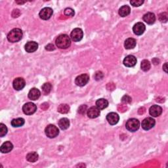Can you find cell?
<instances>
[{
    "mask_svg": "<svg viewBox=\"0 0 168 168\" xmlns=\"http://www.w3.org/2000/svg\"><path fill=\"white\" fill-rule=\"evenodd\" d=\"M143 20L148 25H153L156 21V16L153 13L149 12V13L144 15Z\"/></svg>",
    "mask_w": 168,
    "mask_h": 168,
    "instance_id": "obj_19",
    "label": "cell"
},
{
    "mask_svg": "<svg viewBox=\"0 0 168 168\" xmlns=\"http://www.w3.org/2000/svg\"><path fill=\"white\" fill-rule=\"evenodd\" d=\"M75 13H74V11L71 9V8H66V9H65V15L66 16V17H73V16L74 15Z\"/></svg>",
    "mask_w": 168,
    "mask_h": 168,
    "instance_id": "obj_30",
    "label": "cell"
},
{
    "mask_svg": "<svg viewBox=\"0 0 168 168\" xmlns=\"http://www.w3.org/2000/svg\"><path fill=\"white\" fill-rule=\"evenodd\" d=\"M38 43L34 41L27 42L25 46V51L27 52V53H34V52H35L38 49Z\"/></svg>",
    "mask_w": 168,
    "mask_h": 168,
    "instance_id": "obj_14",
    "label": "cell"
},
{
    "mask_svg": "<svg viewBox=\"0 0 168 168\" xmlns=\"http://www.w3.org/2000/svg\"><path fill=\"white\" fill-rule=\"evenodd\" d=\"M58 112L61 114H66L69 112L70 106L66 104H61L58 107Z\"/></svg>",
    "mask_w": 168,
    "mask_h": 168,
    "instance_id": "obj_26",
    "label": "cell"
},
{
    "mask_svg": "<svg viewBox=\"0 0 168 168\" xmlns=\"http://www.w3.org/2000/svg\"><path fill=\"white\" fill-rule=\"evenodd\" d=\"M39 158V156L35 152H32L26 155V160L30 162H36Z\"/></svg>",
    "mask_w": 168,
    "mask_h": 168,
    "instance_id": "obj_25",
    "label": "cell"
},
{
    "mask_svg": "<svg viewBox=\"0 0 168 168\" xmlns=\"http://www.w3.org/2000/svg\"><path fill=\"white\" fill-rule=\"evenodd\" d=\"M132 101L131 98L129 97V96L128 95H124L123 97L122 98V101L125 103V104H127V103H130Z\"/></svg>",
    "mask_w": 168,
    "mask_h": 168,
    "instance_id": "obj_34",
    "label": "cell"
},
{
    "mask_svg": "<svg viewBox=\"0 0 168 168\" xmlns=\"http://www.w3.org/2000/svg\"><path fill=\"white\" fill-rule=\"evenodd\" d=\"M94 77H95V79H96V80L98 81V80H100V79H102L103 78L104 74H103V73L102 72L97 71V72L95 74Z\"/></svg>",
    "mask_w": 168,
    "mask_h": 168,
    "instance_id": "obj_33",
    "label": "cell"
},
{
    "mask_svg": "<svg viewBox=\"0 0 168 168\" xmlns=\"http://www.w3.org/2000/svg\"><path fill=\"white\" fill-rule=\"evenodd\" d=\"M53 11L50 7H45L42 9L40 12L39 13V16L40 18L42 20H45V21H47V20L49 19L51 16L53 15Z\"/></svg>",
    "mask_w": 168,
    "mask_h": 168,
    "instance_id": "obj_8",
    "label": "cell"
},
{
    "mask_svg": "<svg viewBox=\"0 0 168 168\" xmlns=\"http://www.w3.org/2000/svg\"><path fill=\"white\" fill-rule=\"evenodd\" d=\"M20 15H21V12H20L18 9H15L13 11V13H12V16H13V17L14 18L19 17Z\"/></svg>",
    "mask_w": 168,
    "mask_h": 168,
    "instance_id": "obj_36",
    "label": "cell"
},
{
    "mask_svg": "<svg viewBox=\"0 0 168 168\" xmlns=\"http://www.w3.org/2000/svg\"><path fill=\"white\" fill-rule=\"evenodd\" d=\"M86 110H87V106L86 105H83L79 107L78 113L81 114H84Z\"/></svg>",
    "mask_w": 168,
    "mask_h": 168,
    "instance_id": "obj_35",
    "label": "cell"
},
{
    "mask_svg": "<svg viewBox=\"0 0 168 168\" xmlns=\"http://www.w3.org/2000/svg\"><path fill=\"white\" fill-rule=\"evenodd\" d=\"M146 30V26L143 22H137L133 27V31L135 35H141Z\"/></svg>",
    "mask_w": 168,
    "mask_h": 168,
    "instance_id": "obj_12",
    "label": "cell"
},
{
    "mask_svg": "<svg viewBox=\"0 0 168 168\" xmlns=\"http://www.w3.org/2000/svg\"><path fill=\"white\" fill-rule=\"evenodd\" d=\"M140 127V122L137 119L131 118L128 119L126 122V129L131 132H135L139 129Z\"/></svg>",
    "mask_w": 168,
    "mask_h": 168,
    "instance_id": "obj_3",
    "label": "cell"
},
{
    "mask_svg": "<svg viewBox=\"0 0 168 168\" xmlns=\"http://www.w3.org/2000/svg\"><path fill=\"white\" fill-rule=\"evenodd\" d=\"M108 106H109V102L105 99H99L96 101V106L99 110L105 109Z\"/></svg>",
    "mask_w": 168,
    "mask_h": 168,
    "instance_id": "obj_22",
    "label": "cell"
},
{
    "mask_svg": "<svg viewBox=\"0 0 168 168\" xmlns=\"http://www.w3.org/2000/svg\"><path fill=\"white\" fill-rule=\"evenodd\" d=\"M45 133L48 137L53 139L57 137L59 134V130L57 126L50 124L45 127Z\"/></svg>",
    "mask_w": 168,
    "mask_h": 168,
    "instance_id": "obj_4",
    "label": "cell"
},
{
    "mask_svg": "<svg viewBox=\"0 0 168 168\" xmlns=\"http://www.w3.org/2000/svg\"><path fill=\"white\" fill-rule=\"evenodd\" d=\"M144 1L143 0H131L130 1V3L133 7H139L142 5V4H143Z\"/></svg>",
    "mask_w": 168,
    "mask_h": 168,
    "instance_id": "obj_31",
    "label": "cell"
},
{
    "mask_svg": "<svg viewBox=\"0 0 168 168\" xmlns=\"http://www.w3.org/2000/svg\"><path fill=\"white\" fill-rule=\"evenodd\" d=\"M26 86V82L22 78H17L13 82V88L17 91L22 90Z\"/></svg>",
    "mask_w": 168,
    "mask_h": 168,
    "instance_id": "obj_10",
    "label": "cell"
},
{
    "mask_svg": "<svg viewBox=\"0 0 168 168\" xmlns=\"http://www.w3.org/2000/svg\"><path fill=\"white\" fill-rule=\"evenodd\" d=\"M162 113V109L158 105H153L149 109V114L153 117H158Z\"/></svg>",
    "mask_w": 168,
    "mask_h": 168,
    "instance_id": "obj_16",
    "label": "cell"
},
{
    "mask_svg": "<svg viewBox=\"0 0 168 168\" xmlns=\"http://www.w3.org/2000/svg\"><path fill=\"white\" fill-rule=\"evenodd\" d=\"M159 20L162 22H166L167 21V13H166V12H164V13L160 14Z\"/></svg>",
    "mask_w": 168,
    "mask_h": 168,
    "instance_id": "obj_32",
    "label": "cell"
},
{
    "mask_svg": "<svg viewBox=\"0 0 168 168\" xmlns=\"http://www.w3.org/2000/svg\"><path fill=\"white\" fill-rule=\"evenodd\" d=\"M155 123L156 122L153 118H146L143 120L141 123V126L143 129L148 131L154 127Z\"/></svg>",
    "mask_w": 168,
    "mask_h": 168,
    "instance_id": "obj_9",
    "label": "cell"
},
{
    "mask_svg": "<svg viewBox=\"0 0 168 168\" xmlns=\"http://www.w3.org/2000/svg\"><path fill=\"white\" fill-rule=\"evenodd\" d=\"M42 90L44 92V93L45 94H49L52 88V86L50 83H44L42 87Z\"/></svg>",
    "mask_w": 168,
    "mask_h": 168,
    "instance_id": "obj_28",
    "label": "cell"
},
{
    "mask_svg": "<svg viewBox=\"0 0 168 168\" xmlns=\"http://www.w3.org/2000/svg\"><path fill=\"white\" fill-rule=\"evenodd\" d=\"M106 119L110 125L114 126L117 124L119 122V117L117 113H110L108 114L106 116Z\"/></svg>",
    "mask_w": 168,
    "mask_h": 168,
    "instance_id": "obj_13",
    "label": "cell"
},
{
    "mask_svg": "<svg viewBox=\"0 0 168 168\" xmlns=\"http://www.w3.org/2000/svg\"><path fill=\"white\" fill-rule=\"evenodd\" d=\"M7 127L3 123H0V137H3L7 133Z\"/></svg>",
    "mask_w": 168,
    "mask_h": 168,
    "instance_id": "obj_29",
    "label": "cell"
},
{
    "mask_svg": "<svg viewBox=\"0 0 168 168\" xmlns=\"http://www.w3.org/2000/svg\"><path fill=\"white\" fill-rule=\"evenodd\" d=\"M150 67H151L150 63L149 61H148V60H143V61L141 62V70H143L144 72L149 71L150 69Z\"/></svg>",
    "mask_w": 168,
    "mask_h": 168,
    "instance_id": "obj_27",
    "label": "cell"
},
{
    "mask_svg": "<svg viewBox=\"0 0 168 168\" xmlns=\"http://www.w3.org/2000/svg\"><path fill=\"white\" fill-rule=\"evenodd\" d=\"M59 126L60 128L62 130H65L67 129L70 126V121L69 119L66 118H61L60 120L59 121Z\"/></svg>",
    "mask_w": 168,
    "mask_h": 168,
    "instance_id": "obj_23",
    "label": "cell"
},
{
    "mask_svg": "<svg viewBox=\"0 0 168 168\" xmlns=\"http://www.w3.org/2000/svg\"><path fill=\"white\" fill-rule=\"evenodd\" d=\"M131 13V8L128 5H123L119 8L118 13L122 17H126Z\"/></svg>",
    "mask_w": 168,
    "mask_h": 168,
    "instance_id": "obj_20",
    "label": "cell"
},
{
    "mask_svg": "<svg viewBox=\"0 0 168 168\" xmlns=\"http://www.w3.org/2000/svg\"><path fill=\"white\" fill-rule=\"evenodd\" d=\"M25 119L22 118H18L13 119V120L11 121V126L14 127H18L22 126L24 124H25Z\"/></svg>",
    "mask_w": 168,
    "mask_h": 168,
    "instance_id": "obj_24",
    "label": "cell"
},
{
    "mask_svg": "<svg viewBox=\"0 0 168 168\" xmlns=\"http://www.w3.org/2000/svg\"><path fill=\"white\" fill-rule=\"evenodd\" d=\"M136 44H137V42H136L134 38H127L125 41L124 46L126 49H132L135 47Z\"/></svg>",
    "mask_w": 168,
    "mask_h": 168,
    "instance_id": "obj_21",
    "label": "cell"
},
{
    "mask_svg": "<svg viewBox=\"0 0 168 168\" xmlns=\"http://www.w3.org/2000/svg\"><path fill=\"white\" fill-rule=\"evenodd\" d=\"M87 116L89 118L93 119L99 117L100 114H101V112H100V110L97 106H92L87 110Z\"/></svg>",
    "mask_w": 168,
    "mask_h": 168,
    "instance_id": "obj_15",
    "label": "cell"
},
{
    "mask_svg": "<svg viewBox=\"0 0 168 168\" xmlns=\"http://www.w3.org/2000/svg\"><path fill=\"white\" fill-rule=\"evenodd\" d=\"M167 63L166 62V63L164 64V65H163V70H164V71L166 72V73H167Z\"/></svg>",
    "mask_w": 168,
    "mask_h": 168,
    "instance_id": "obj_39",
    "label": "cell"
},
{
    "mask_svg": "<svg viewBox=\"0 0 168 168\" xmlns=\"http://www.w3.org/2000/svg\"><path fill=\"white\" fill-rule=\"evenodd\" d=\"M13 145L10 141H6L3 143L1 147H0V151L2 153H9L13 150Z\"/></svg>",
    "mask_w": 168,
    "mask_h": 168,
    "instance_id": "obj_18",
    "label": "cell"
},
{
    "mask_svg": "<svg viewBox=\"0 0 168 168\" xmlns=\"http://www.w3.org/2000/svg\"><path fill=\"white\" fill-rule=\"evenodd\" d=\"M56 45L59 49H65L69 48L71 45V39L66 34H61L56 39Z\"/></svg>",
    "mask_w": 168,
    "mask_h": 168,
    "instance_id": "obj_1",
    "label": "cell"
},
{
    "mask_svg": "<svg viewBox=\"0 0 168 168\" xmlns=\"http://www.w3.org/2000/svg\"><path fill=\"white\" fill-rule=\"evenodd\" d=\"M23 113L26 115H32L34 114L37 110V106L33 102H27L22 106Z\"/></svg>",
    "mask_w": 168,
    "mask_h": 168,
    "instance_id": "obj_5",
    "label": "cell"
},
{
    "mask_svg": "<svg viewBox=\"0 0 168 168\" xmlns=\"http://www.w3.org/2000/svg\"><path fill=\"white\" fill-rule=\"evenodd\" d=\"M153 62L154 63V65H158V64L160 63V60L157 58H154L153 60Z\"/></svg>",
    "mask_w": 168,
    "mask_h": 168,
    "instance_id": "obj_38",
    "label": "cell"
},
{
    "mask_svg": "<svg viewBox=\"0 0 168 168\" xmlns=\"http://www.w3.org/2000/svg\"><path fill=\"white\" fill-rule=\"evenodd\" d=\"M89 80V75L87 74H83L78 76L75 79V83L78 86L83 87L86 86Z\"/></svg>",
    "mask_w": 168,
    "mask_h": 168,
    "instance_id": "obj_7",
    "label": "cell"
},
{
    "mask_svg": "<svg viewBox=\"0 0 168 168\" xmlns=\"http://www.w3.org/2000/svg\"><path fill=\"white\" fill-rule=\"evenodd\" d=\"M55 46H54L53 44L49 43V44H48L47 45L45 46V49L47 51H53V50H55Z\"/></svg>",
    "mask_w": 168,
    "mask_h": 168,
    "instance_id": "obj_37",
    "label": "cell"
},
{
    "mask_svg": "<svg viewBox=\"0 0 168 168\" xmlns=\"http://www.w3.org/2000/svg\"><path fill=\"white\" fill-rule=\"evenodd\" d=\"M22 31L19 29H14L11 30L7 34L8 41L11 43H16L19 42L22 38Z\"/></svg>",
    "mask_w": 168,
    "mask_h": 168,
    "instance_id": "obj_2",
    "label": "cell"
},
{
    "mask_svg": "<svg viewBox=\"0 0 168 168\" xmlns=\"http://www.w3.org/2000/svg\"><path fill=\"white\" fill-rule=\"evenodd\" d=\"M41 95V92L37 88H32L29 91V98L32 100V101H36L38 100Z\"/></svg>",
    "mask_w": 168,
    "mask_h": 168,
    "instance_id": "obj_17",
    "label": "cell"
},
{
    "mask_svg": "<svg viewBox=\"0 0 168 168\" xmlns=\"http://www.w3.org/2000/svg\"><path fill=\"white\" fill-rule=\"evenodd\" d=\"M137 58L135 56L129 55L123 59V63L126 67H133L137 64Z\"/></svg>",
    "mask_w": 168,
    "mask_h": 168,
    "instance_id": "obj_11",
    "label": "cell"
},
{
    "mask_svg": "<svg viewBox=\"0 0 168 168\" xmlns=\"http://www.w3.org/2000/svg\"><path fill=\"white\" fill-rule=\"evenodd\" d=\"M83 37V30L79 29V28H76L74 29L70 34V38L72 41L75 42H78L81 41Z\"/></svg>",
    "mask_w": 168,
    "mask_h": 168,
    "instance_id": "obj_6",
    "label": "cell"
}]
</instances>
